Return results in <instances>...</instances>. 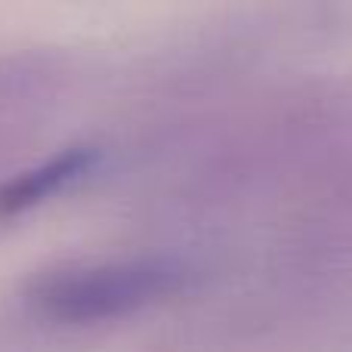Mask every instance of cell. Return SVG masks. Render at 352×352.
<instances>
[{
	"instance_id": "cell-1",
	"label": "cell",
	"mask_w": 352,
	"mask_h": 352,
	"mask_svg": "<svg viewBox=\"0 0 352 352\" xmlns=\"http://www.w3.org/2000/svg\"><path fill=\"white\" fill-rule=\"evenodd\" d=\"M173 285V269L167 266H111L87 272L59 275L43 287V303L59 316L105 318L136 309Z\"/></svg>"
},
{
	"instance_id": "cell-2",
	"label": "cell",
	"mask_w": 352,
	"mask_h": 352,
	"mask_svg": "<svg viewBox=\"0 0 352 352\" xmlns=\"http://www.w3.org/2000/svg\"><path fill=\"white\" fill-rule=\"evenodd\" d=\"M90 164V155L87 152H74V155H62L53 164H43L37 170L19 176V179L6 182L0 188V217H10V213H19L25 207L37 204L41 198H47L50 192L62 188L68 179H74L78 173L87 170Z\"/></svg>"
}]
</instances>
